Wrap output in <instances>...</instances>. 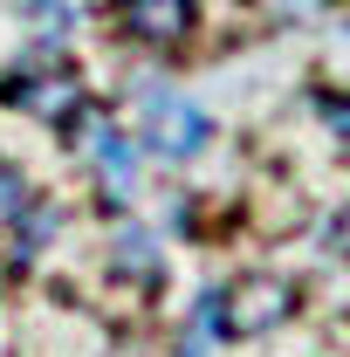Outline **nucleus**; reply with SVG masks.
Returning a JSON list of instances; mask_svg holds the SVG:
<instances>
[{
  "instance_id": "f257e3e1",
  "label": "nucleus",
  "mask_w": 350,
  "mask_h": 357,
  "mask_svg": "<svg viewBox=\"0 0 350 357\" xmlns=\"http://www.w3.org/2000/svg\"><path fill=\"white\" fill-rule=\"evenodd\" d=\"M289 310H296V289H289L282 275H248V282L227 289L220 330H227V337H261V330H275V323H289Z\"/></svg>"
},
{
  "instance_id": "f03ea898",
  "label": "nucleus",
  "mask_w": 350,
  "mask_h": 357,
  "mask_svg": "<svg viewBox=\"0 0 350 357\" xmlns=\"http://www.w3.org/2000/svg\"><path fill=\"white\" fill-rule=\"evenodd\" d=\"M206 137H213V124H206L199 103H185V96H151V110H144V151H158V158H192Z\"/></svg>"
},
{
  "instance_id": "7ed1b4c3",
  "label": "nucleus",
  "mask_w": 350,
  "mask_h": 357,
  "mask_svg": "<svg viewBox=\"0 0 350 357\" xmlns=\"http://www.w3.org/2000/svg\"><path fill=\"white\" fill-rule=\"evenodd\" d=\"M124 28L137 42H178L192 28V0H124Z\"/></svg>"
},
{
  "instance_id": "20e7f679",
  "label": "nucleus",
  "mask_w": 350,
  "mask_h": 357,
  "mask_svg": "<svg viewBox=\"0 0 350 357\" xmlns=\"http://www.w3.org/2000/svg\"><path fill=\"white\" fill-rule=\"evenodd\" d=\"M96 158H103V172L117 178V185H131V165H137V158H131V144H124L117 131H96Z\"/></svg>"
},
{
  "instance_id": "39448f33",
  "label": "nucleus",
  "mask_w": 350,
  "mask_h": 357,
  "mask_svg": "<svg viewBox=\"0 0 350 357\" xmlns=\"http://www.w3.org/2000/svg\"><path fill=\"white\" fill-rule=\"evenodd\" d=\"M323 117H330V124H337V131L350 137V103H323Z\"/></svg>"
},
{
  "instance_id": "423d86ee",
  "label": "nucleus",
  "mask_w": 350,
  "mask_h": 357,
  "mask_svg": "<svg viewBox=\"0 0 350 357\" xmlns=\"http://www.w3.org/2000/svg\"><path fill=\"white\" fill-rule=\"evenodd\" d=\"M330 248H337V255H350V213H344L337 227H330Z\"/></svg>"
}]
</instances>
